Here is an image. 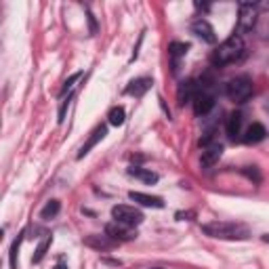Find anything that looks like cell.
<instances>
[{
	"mask_svg": "<svg viewBox=\"0 0 269 269\" xmlns=\"http://www.w3.org/2000/svg\"><path fill=\"white\" fill-rule=\"evenodd\" d=\"M202 232L210 238H217V240H246L251 236L246 225H242V223H232V221L206 223V225H202Z\"/></svg>",
	"mask_w": 269,
	"mask_h": 269,
	"instance_id": "obj_1",
	"label": "cell"
},
{
	"mask_svg": "<svg viewBox=\"0 0 269 269\" xmlns=\"http://www.w3.org/2000/svg\"><path fill=\"white\" fill-rule=\"evenodd\" d=\"M242 55H244V40L234 34L225 42H221L219 47H217V51H213L210 63L215 67H221V65H227V63L238 61Z\"/></svg>",
	"mask_w": 269,
	"mask_h": 269,
	"instance_id": "obj_2",
	"label": "cell"
},
{
	"mask_svg": "<svg viewBox=\"0 0 269 269\" xmlns=\"http://www.w3.org/2000/svg\"><path fill=\"white\" fill-rule=\"evenodd\" d=\"M225 93H227V97H229L234 103H244V101H248L251 95H253V80L246 78V76L234 78V80L227 84Z\"/></svg>",
	"mask_w": 269,
	"mask_h": 269,
	"instance_id": "obj_3",
	"label": "cell"
},
{
	"mask_svg": "<svg viewBox=\"0 0 269 269\" xmlns=\"http://www.w3.org/2000/svg\"><path fill=\"white\" fill-rule=\"evenodd\" d=\"M111 217H114L116 223H122V225H128V227H137L143 223V213L137 210L134 206H128V204H118L111 208Z\"/></svg>",
	"mask_w": 269,
	"mask_h": 269,
	"instance_id": "obj_4",
	"label": "cell"
},
{
	"mask_svg": "<svg viewBox=\"0 0 269 269\" xmlns=\"http://www.w3.org/2000/svg\"><path fill=\"white\" fill-rule=\"evenodd\" d=\"M257 24V9L248 3H242L240 5V17H238V28H236V36L244 34V32H251Z\"/></svg>",
	"mask_w": 269,
	"mask_h": 269,
	"instance_id": "obj_5",
	"label": "cell"
},
{
	"mask_svg": "<svg viewBox=\"0 0 269 269\" xmlns=\"http://www.w3.org/2000/svg\"><path fill=\"white\" fill-rule=\"evenodd\" d=\"M105 236H109L114 242H128V240H134L137 238V232H132V227L128 225H122V223H109L105 227Z\"/></svg>",
	"mask_w": 269,
	"mask_h": 269,
	"instance_id": "obj_6",
	"label": "cell"
},
{
	"mask_svg": "<svg viewBox=\"0 0 269 269\" xmlns=\"http://www.w3.org/2000/svg\"><path fill=\"white\" fill-rule=\"evenodd\" d=\"M191 32L198 36V38H202L204 42H208V44H215L217 42V36H215V30H213V26L208 24L206 19H196L194 24H191Z\"/></svg>",
	"mask_w": 269,
	"mask_h": 269,
	"instance_id": "obj_7",
	"label": "cell"
},
{
	"mask_svg": "<svg viewBox=\"0 0 269 269\" xmlns=\"http://www.w3.org/2000/svg\"><path fill=\"white\" fill-rule=\"evenodd\" d=\"M221 156H223V145L221 143H210V145L204 147V151H202L200 162H202L204 168H210L221 160Z\"/></svg>",
	"mask_w": 269,
	"mask_h": 269,
	"instance_id": "obj_8",
	"label": "cell"
},
{
	"mask_svg": "<svg viewBox=\"0 0 269 269\" xmlns=\"http://www.w3.org/2000/svg\"><path fill=\"white\" fill-rule=\"evenodd\" d=\"M194 111H196V116H206L208 111L215 107V97L204 93V91H200L196 97H194Z\"/></svg>",
	"mask_w": 269,
	"mask_h": 269,
	"instance_id": "obj_9",
	"label": "cell"
},
{
	"mask_svg": "<svg viewBox=\"0 0 269 269\" xmlns=\"http://www.w3.org/2000/svg\"><path fill=\"white\" fill-rule=\"evenodd\" d=\"M128 198L132 202H137L141 206H149V208H162L164 206V200L158 198V196H149V194H143V191H130Z\"/></svg>",
	"mask_w": 269,
	"mask_h": 269,
	"instance_id": "obj_10",
	"label": "cell"
},
{
	"mask_svg": "<svg viewBox=\"0 0 269 269\" xmlns=\"http://www.w3.org/2000/svg\"><path fill=\"white\" fill-rule=\"evenodd\" d=\"M105 134H107V126H105V124H99V126L91 132V137L86 139V143L80 147V151H78V158H84V156H86L88 151H91V149H93V147H95V145H97V143L105 137Z\"/></svg>",
	"mask_w": 269,
	"mask_h": 269,
	"instance_id": "obj_11",
	"label": "cell"
},
{
	"mask_svg": "<svg viewBox=\"0 0 269 269\" xmlns=\"http://www.w3.org/2000/svg\"><path fill=\"white\" fill-rule=\"evenodd\" d=\"M153 80L151 78H137V80H132L126 88H124V93L126 95H132V97H143L149 88H151Z\"/></svg>",
	"mask_w": 269,
	"mask_h": 269,
	"instance_id": "obj_12",
	"label": "cell"
},
{
	"mask_svg": "<svg viewBox=\"0 0 269 269\" xmlns=\"http://www.w3.org/2000/svg\"><path fill=\"white\" fill-rule=\"evenodd\" d=\"M198 93H200V91H198L196 82H194V80H185V82H181V86H179L177 99H179V103H181V105H185L187 101H194V97H196Z\"/></svg>",
	"mask_w": 269,
	"mask_h": 269,
	"instance_id": "obj_13",
	"label": "cell"
},
{
	"mask_svg": "<svg viewBox=\"0 0 269 269\" xmlns=\"http://www.w3.org/2000/svg\"><path fill=\"white\" fill-rule=\"evenodd\" d=\"M189 51V44L187 42H170L168 44V55L172 59V72H177V65H179V59L185 57Z\"/></svg>",
	"mask_w": 269,
	"mask_h": 269,
	"instance_id": "obj_14",
	"label": "cell"
},
{
	"mask_svg": "<svg viewBox=\"0 0 269 269\" xmlns=\"http://www.w3.org/2000/svg\"><path fill=\"white\" fill-rule=\"evenodd\" d=\"M265 134H267L265 126H263V124H259V122H255V124H251L248 128H246L244 143H259V141H263V139H265Z\"/></svg>",
	"mask_w": 269,
	"mask_h": 269,
	"instance_id": "obj_15",
	"label": "cell"
},
{
	"mask_svg": "<svg viewBox=\"0 0 269 269\" xmlns=\"http://www.w3.org/2000/svg\"><path fill=\"white\" fill-rule=\"evenodd\" d=\"M240 128H242V114L240 111H232L227 118V134L232 139H236L240 134Z\"/></svg>",
	"mask_w": 269,
	"mask_h": 269,
	"instance_id": "obj_16",
	"label": "cell"
},
{
	"mask_svg": "<svg viewBox=\"0 0 269 269\" xmlns=\"http://www.w3.org/2000/svg\"><path fill=\"white\" fill-rule=\"evenodd\" d=\"M51 244H53V236H44L42 242L36 246L34 255H32V263H40L44 259V255H47V251L51 248Z\"/></svg>",
	"mask_w": 269,
	"mask_h": 269,
	"instance_id": "obj_17",
	"label": "cell"
},
{
	"mask_svg": "<svg viewBox=\"0 0 269 269\" xmlns=\"http://www.w3.org/2000/svg\"><path fill=\"white\" fill-rule=\"evenodd\" d=\"M132 177H137V179H141V181L143 183H156V181H158V175H156V172H151V170H147V168H139V166H132L130 170H128Z\"/></svg>",
	"mask_w": 269,
	"mask_h": 269,
	"instance_id": "obj_18",
	"label": "cell"
},
{
	"mask_svg": "<svg viewBox=\"0 0 269 269\" xmlns=\"http://www.w3.org/2000/svg\"><path fill=\"white\" fill-rule=\"evenodd\" d=\"M124 120H126V111H124V107L116 105V107H111V109H109V114H107V122H109L111 126H122V124H124Z\"/></svg>",
	"mask_w": 269,
	"mask_h": 269,
	"instance_id": "obj_19",
	"label": "cell"
},
{
	"mask_svg": "<svg viewBox=\"0 0 269 269\" xmlns=\"http://www.w3.org/2000/svg\"><path fill=\"white\" fill-rule=\"evenodd\" d=\"M86 244L88 246H95V248H109L111 244H114V240H111L109 236H88L86 238Z\"/></svg>",
	"mask_w": 269,
	"mask_h": 269,
	"instance_id": "obj_20",
	"label": "cell"
},
{
	"mask_svg": "<svg viewBox=\"0 0 269 269\" xmlns=\"http://www.w3.org/2000/svg\"><path fill=\"white\" fill-rule=\"evenodd\" d=\"M59 208H61V202H59V200H51V202H47V206L42 208L40 217H42V219H53V217L59 213Z\"/></svg>",
	"mask_w": 269,
	"mask_h": 269,
	"instance_id": "obj_21",
	"label": "cell"
},
{
	"mask_svg": "<svg viewBox=\"0 0 269 269\" xmlns=\"http://www.w3.org/2000/svg\"><path fill=\"white\" fill-rule=\"evenodd\" d=\"M21 242H24V234H19L17 240H15L13 246H11V253H9V257H11V269H17V255H19V246H21Z\"/></svg>",
	"mask_w": 269,
	"mask_h": 269,
	"instance_id": "obj_22",
	"label": "cell"
},
{
	"mask_svg": "<svg viewBox=\"0 0 269 269\" xmlns=\"http://www.w3.org/2000/svg\"><path fill=\"white\" fill-rule=\"evenodd\" d=\"M80 78H82V72H76V74H72L70 78H67V80L63 82V86H61V95H65L67 91H72V88H74V84H76Z\"/></svg>",
	"mask_w": 269,
	"mask_h": 269,
	"instance_id": "obj_23",
	"label": "cell"
},
{
	"mask_svg": "<svg viewBox=\"0 0 269 269\" xmlns=\"http://www.w3.org/2000/svg\"><path fill=\"white\" fill-rule=\"evenodd\" d=\"M242 172L251 179V181H255V183H261V172H259V168L257 166H246V168H242Z\"/></svg>",
	"mask_w": 269,
	"mask_h": 269,
	"instance_id": "obj_24",
	"label": "cell"
},
{
	"mask_svg": "<svg viewBox=\"0 0 269 269\" xmlns=\"http://www.w3.org/2000/svg\"><path fill=\"white\" fill-rule=\"evenodd\" d=\"M67 105H70V99H67V101H63L61 103V107H59V124H63V120H65V111H67Z\"/></svg>",
	"mask_w": 269,
	"mask_h": 269,
	"instance_id": "obj_25",
	"label": "cell"
},
{
	"mask_svg": "<svg viewBox=\"0 0 269 269\" xmlns=\"http://www.w3.org/2000/svg\"><path fill=\"white\" fill-rule=\"evenodd\" d=\"M88 26H91V34H95V32H97V21H95L93 13H88Z\"/></svg>",
	"mask_w": 269,
	"mask_h": 269,
	"instance_id": "obj_26",
	"label": "cell"
},
{
	"mask_svg": "<svg viewBox=\"0 0 269 269\" xmlns=\"http://www.w3.org/2000/svg\"><path fill=\"white\" fill-rule=\"evenodd\" d=\"M53 269H67V265H65V263H63V261H61V263H57V265H55V267H53Z\"/></svg>",
	"mask_w": 269,
	"mask_h": 269,
	"instance_id": "obj_27",
	"label": "cell"
},
{
	"mask_svg": "<svg viewBox=\"0 0 269 269\" xmlns=\"http://www.w3.org/2000/svg\"><path fill=\"white\" fill-rule=\"evenodd\" d=\"M263 242H265V244H269V234H265V236H263Z\"/></svg>",
	"mask_w": 269,
	"mask_h": 269,
	"instance_id": "obj_28",
	"label": "cell"
},
{
	"mask_svg": "<svg viewBox=\"0 0 269 269\" xmlns=\"http://www.w3.org/2000/svg\"><path fill=\"white\" fill-rule=\"evenodd\" d=\"M153 269H160V267H153Z\"/></svg>",
	"mask_w": 269,
	"mask_h": 269,
	"instance_id": "obj_29",
	"label": "cell"
}]
</instances>
